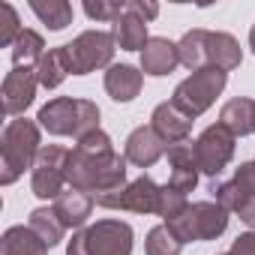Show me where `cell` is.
I'll use <instances>...</instances> for the list:
<instances>
[{
    "mask_svg": "<svg viewBox=\"0 0 255 255\" xmlns=\"http://www.w3.org/2000/svg\"><path fill=\"white\" fill-rule=\"evenodd\" d=\"M129 9H135L144 21H150V18L159 15V6H156V3H141V0H129Z\"/></svg>",
    "mask_w": 255,
    "mask_h": 255,
    "instance_id": "obj_35",
    "label": "cell"
},
{
    "mask_svg": "<svg viewBox=\"0 0 255 255\" xmlns=\"http://www.w3.org/2000/svg\"><path fill=\"white\" fill-rule=\"evenodd\" d=\"M66 255H132V228L120 219H99L72 234Z\"/></svg>",
    "mask_w": 255,
    "mask_h": 255,
    "instance_id": "obj_4",
    "label": "cell"
},
{
    "mask_svg": "<svg viewBox=\"0 0 255 255\" xmlns=\"http://www.w3.org/2000/svg\"><path fill=\"white\" fill-rule=\"evenodd\" d=\"M177 63H180V51L171 39L153 36L141 51V72H147V75H156V78L168 75V72H174Z\"/></svg>",
    "mask_w": 255,
    "mask_h": 255,
    "instance_id": "obj_14",
    "label": "cell"
},
{
    "mask_svg": "<svg viewBox=\"0 0 255 255\" xmlns=\"http://www.w3.org/2000/svg\"><path fill=\"white\" fill-rule=\"evenodd\" d=\"M45 57V42L36 30H21V36L12 45V66L15 69H30V63H39Z\"/></svg>",
    "mask_w": 255,
    "mask_h": 255,
    "instance_id": "obj_23",
    "label": "cell"
},
{
    "mask_svg": "<svg viewBox=\"0 0 255 255\" xmlns=\"http://www.w3.org/2000/svg\"><path fill=\"white\" fill-rule=\"evenodd\" d=\"M66 183L69 189H81L90 195L126 186V156L114 153L111 138L102 129H93L78 138L75 150H69Z\"/></svg>",
    "mask_w": 255,
    "mask_h": 255,
    "instance_id": "obj_1",
    "label": "cell"
},
{
    "mask_svg": "<svg viewBox=\"0 0 255 255\" xmlns=\"http://www.w3.org/2000/svg\"><path fill=\"white\" fill-rule=\"evenodd\" d=\"M84 12L93 21H117L126 12V3H117V0H96V3H93V0H87Z\"/></svg>",
    "mask_w": 255,
    "mask_h": 255,
    "instance_id": "obj_29",
    "label": "cell"
},
{
    "mask_svg": "<svg viewBox=\"0 0 255 255\" xmlns=\"http://www.w3.org/2000/svg\"><path fill=\"white\" fill-rule=\"evenodd\" d=\"M186 207H189L186 195L177 192V189H171V186L165 183V186H162V195H159V216H162L165 222H171V219H177Z\"/></svg>",
    "mask_w": 255,
    "mask_h": 255,
    "instance_id": "obj_28",
    "label": "cell"
},
{
    "mask_svg": "<svg viewBox=\"0 0 255 255\" xmlns=\"http://www.w3.org/2000/svg\"><path fill=\"white\" fill-rule=\"evenodd\" d=\"M153 123V129H156V135L165 141V144H180V141H189V132H192V117L189 114H183L174 102H162V105H156L153 108V117H150Z\"/></svg>",
    "mask_w": 255,
    "mask_h": 255,
    "instance_id": "obj_12",
    "label": "cell"
},
{
    "mask_svg": "<svg viewBox=\"0 0 255 255\" xmlns=\"http://www.w3.org/2000/svg\"><path fill=\"white\" fill-rule=\"evenodd\" d=\"M243 60L240 45L231 33H207V66L216 69H237Z\"/></svg>",
    "mask_w": 255,
    "mask_h": 255,
    "instance_id": "obj_21",
    "label": "cell"
},
{
    "mask_svg": "<svg viewBox=\"0 0 255 255\" xmlns=\"http://www.w3.org/2000/svg\"><path fill=\"white\" fill-rule=\"evenodd\" d=\"M168 225L174 228V234L183 243H192V240H216L228 228V210L219 207L216 201H195L177 219H171Z\"/></svg>",
    "mask_w": 255,
    "mask_h": 255,
    "instance_id": "obj_6",
    "label": "cell"
},
{
    "mask_svg": "<svg viewBox=\"0 0 255 255\" xmlns=\"http://www.w3.org/2000/svg\"><path fill=\"white\" fill-rule=\"evenodd\" d=\"M36 87H39L36 69H15V66H12V72H6L3 87H0V96H3V114H6V117L24 114V111L33 105Z\"/></svg>",
    "mask_w": 255,
    "mask_h": 255,
    "instance_id": "obj_11",
    "label": "cell"
},
{
    "mask_svg": "<svg viewBox=\"0 0 255 255\" xmlns=\"http://www.w3.org/2000/svg\"><path fill=\"white\" fill-rule=\"evenodd\" d=\"M183 249V240L174 234V228L168 222L156 225L147 231V240H144V252L147 255H180Z\"/></svg>",
    "mask_w": 255,
    "mask_h": 255,
    "instance_id": "obj_26",
    "label": "cell"
},
{
    "mask_svg": "<svg viewBox=\"0 0 255 255\" xmlns=\"http://www.w3.org/2000/svg\"><path fill=\"white\" fill-rule=\"evenodd\" d=\"M219 255H231V252H219Z\"/></svg>",
    "mask_w": 255,
    "mask_h": 255,
    "instance_id": "obj_38",
    "label": "cell"
},
{
    "mask_svg": "<svg viewBox=\"0 0 255 255\" xmlns=\"http://www.w3.org/2000/svg\"><path fill=\"white\" fill-rule=\"evenodd\" d=\"M249 48L255 51V24H252V30H249Z\"/></svg>",
    "mask_w": 255,
    "mask_h": 255,
    "instance_id": "obj_37",
    "label": "cell"
},
{
    "mask_svg": "<svg viewBox=\"0 0 255 255\" xmlns=\"http://www.w3.org/2000/svg\"><path fill=\"white\" fill-rule=\"evenodd\" d=\"M39 126L51 135H87L99 129V108L90 99H72V96H57L48 105L39 108Z\"/></svg>",
    "mask_w": 255,
    "mask_h": 255,
    "instance_id": "obj_3",
    "label": "cell"
},
{
    "mask_svg": "<svg viewBox=\"0 0 255 255\" xmlns=\"http://www.w3.org/2000/svg\"><path fill=\"white\" fill-rule=\"evenodd\" d=\"M234 186H237L246 198H255V162H243V165L234 171Z\"/></svg>",
    "mask_w": 255,
    "mask_h": 255,
    "instance_id": "obj_33",
    "label": "cell"
},
{
    "mask_svg": "<svg viewBox=\"0 0 255 255\" xmlns=\"http://www.w3.org/2000/svg\"><path fill=\"white\" fill-rule=\"evenodd\" d=\"M141 72L129 63H114L105 72V90L114 102H132L141 93Z\"/></svg>",
    "mask_w": 255,
    "mask_h": 255,
    "instance_id": "obj_16",
    "label": "cell"
},
{
    "mask_svg": "<svg viewBox=\"0 0 255 255\" xmlns=\"http://www.w3.org/2000/svg\"><path fill=\"white\" fill-rule=\"evenodd\" d=\"M168 147H165V141L156 135V129L153 126H138V129L126 138V162H132V165H138V168H150V165H156L159 159H162V153H165Z\"/></svg>",
    "mask_w": 255,
    "mask_h": 255,
    "instance_id": "obj_13",
    "label": "cell"
},
{
    "mask_svg": "<svg viewBox=\"0 0 255 255\" xmlns=\"http://www.w3.org/2000/svg\"><path fill=\"white\" fill-rule=\"evenodd\" d=\"M168 162H171V168H177V165H198V159H195V144L192 141H180V144H168Z\"/></svg>",
    "mask_w": 255,
    "mask_h": 255,
    "instance_id": "obj_32",
    "label": "cell"
},
{
    "mask_svg": "<svg viewBox=\"0 0 255 255\" xmlns=\"http://www.w3.org/2000/svg\"><path fill=\"white\" fill-rule=\"evenodd\" d=\"M198 165H177V168H171V177H168V186L171 189H177V192H192L195 186H198Z\"/></svg>",
    "mask_w": 255,
    "mask_h": 255,
    "instance_id": "obj_31",
    "label": "cell"
},
{
    "mask_svg": "<svg viewBox=\"0 0 255 255\" xmlns=\"http://www.w3.org/2000/svg\"><path fill=\"white\" fill-rule=\"evenodd\" d=\"M72 72V63H69V51L66 45H57L51 51H45V57L36 63V78L45 90H54L63 84V78Z\"/></svg>",
    "mask_w": 255,
    "mask_h": 255,
    "instance_id": "obj_19",
    "label": "cell"
},
{
    "mask_svg": "<svg viewBox=\"0 0 255 255\" xmlns=\"http://www.w3.org/2000/svg\"><path fill=\"white\" fill-rule=\"evenodd\" d=\"M195 144V159H198V171L207 177H219L225 171V165L234 156V135L225 129L222 123H213L192 141Z\"/></svg>",
    "mask_w": 255,
    "mask_h": 255,
    "instance_id": "obj_10",
    "label": "cell"
},
{
    "mask_svg": "<svg viewBox=\"0 0 255 255\" xmlns=\"http://www.w3.org/2000/svg\"><path fill=\"white\" fill-rule=\"evenodd\" d=\"M18 36H21L18 12L12 9V3H0V45H3V48H12Z\"/></svg>",
    "mask_w": 255,
    "mask_h": 255,
    "instance_id": "obj_27",
    "label": "cell"
},
{
    "mask_svg": "<svg viewBox=\"0 0 255 255\" xmlns=\"http://www.w3.org/2000/svg\"><path fill=\"white\" fill-rule=\"evenodd\" d=\"M39 150V126L27 117L12 120L0 138V183L9 186L24 174V168H33Z\"/></svg>",
    "mask_w": 255,
    "mask_h": 255,
    "instance_id": "obj_2",
    "label": "cell"
},
{
    "mask_svg": "<svg viewBox=\"0 0 255 255\" xmlns=\"http://www.w3.org/2000/svg\"><path fill=\"white\" fill-rule=\"evenodd\" d=\"M0 249L3 255H48V246L42 243V237L27 225H12L6 228L3 240H0Z\"/></svg>",
    "mask_w": 255,
    "mask_h": 255,
    "instance_id": "obj_20",
    "label": "cell"
},
{
    "mask_svg": "<svg viewBox=\"0 0 255 255\" xmlns=\"http://www.w3.org/2000/svg\"><path fill=\"white\" fill-rule=\"evenodd\" d=\"M66 159H69V150L60 147V144H48L39 150L36 156V165H33V174H30V189L36 198H60L66 189Z\"/></svg>",
    "mask_w": 255,
    "mask_h": 255,
    "instance_id": "obj_9",
    "label": "cell"
},
{
    "mask_svg": "<svg viewBox=\"0 0 255 255\" xmlns=\"http://www.w3.org/2000/svg\"><path fill=\"white\" fill-rule=\"evenodd\" d=\"M210 192H213V198H216V204L219 207H225V210H240L243 207V201H246V195L234 186V180H225V183H213L210 186Z\"/></svg>",
    "mask_w": 255,
    "mask_h": 255,
    "instance_id": "obj_30",
    "label": "cell"
},
{
    "mask_svg": "<svg viewBox=\"0 0 255 255\" xmlns=\"http://www.w3.org/2000/svg\"><path fill=\"white\" fill-rule=\"evenodd\" d=\"M237 213H240V222H246V225L255 231V198H246L243 207H240Z\"/></svg>",
    "mask_w": 255,
    "mask_h": 255,
    "instance_id": "obj_36",
    "label": "cell"
},
{
    "mask_svg": "<svg viewBox=\"0 0 255 255\" xmlns=\"http://www.w3.org/2000/svg\"><path fill=\"white\" fill-rule=\"evenodd\" d=\"M231 255H255V231H246L234 240Z\"/></svg>",
    "mask_w": 255,
    "mask_h": 255,
    "instance_id": "obj_34",
    "label": "cell"
},
{
    "mask_svg": "<svg viewBox=\"0 0 255 255\" xmlns=\"http://www.w3.org/2000/svg\"><path fill=\"white\" fill-rule=\"evenodd\" d=\"M225 84H228V72H225V69L204 66V69L192 72L186 81L177 84L171 102H174L183 114H189V117L195 120L198 114H204V111L216 102V96L225 90Z\"/></svg>",
    "mask_w": 255,
    "mask_h": 255,
    "instance_id": "obj_5",
    "label": "cell"
},
{
    "mask_svg": "<svg viewBox=\"0 0 255 255\" xmlns=\"http://www.w3.org/2000/svg\"><path fill=\"white\" fill-rule=\"evenodd\" d=\"M114 36L102 33V30H84L81 36H75L66 51H69V63H72V75H87L96 72L102 66H111L114 57Z\"/></svg>",
    "mask_w": 255,
    "mask_h": 255,
    "instance_id": "obj_8",
    "label": "cell"
},
{
    "mask_svg": "<svg viewBox=\"0 0 255 255\" xmlns=\"http://www.w3.org/2000/svg\"><path fill=\"white\" fill-rule=\"evenodd\" d=\"M159 195H162V186H156L147 174H141L126 186L93 195V201L99 207H108V210H132V213L147 216V213H159Z\"/></svg>",
    "mask_w": 255,
    "mask_h": 255,
    "instance_id": "obj_7",
    "label": "cell"
},
{
    "mask_svg": "<svg viewBox=\"0 0 255 255\" xmlns=\"http://www.w3.org/2000/svg\"><path fill=\"white\" fill-rule=\"evenodd\" d=\"M30 9H33V15H36L48 30H63L66 24H72V6L66 3V0H48V3L33 0Z\"/></svg>",
    "mask_w": 255,
    "mask_h": 255,
    "instance_id": "obj_25",
    "label": "cell"
},
{
    "mask_svg": "<svg viewBox=\"0 0 255 255\" xmlns=\"http://www.w3.org/2000/svg\"><path fill=\"white\" fill-rule=\"evenodd\" d=\"M207 33L210 30H189L180 42H177V51H180V63L192 72L204 69L207 66Z\"/></svg>",
    "mask_w": 255,
    "mask_h": 255,
    "instance_id": "obj_22",
    "label": "cell"
},
{
    "mask_svg": "<svg viewBox=\"0 0 255 255\" xmlns=\"http://www.w3.org/2000/svg\"><path fill=\"white\" fill-rule=\"evenodd\" d=\"M39 237H42V243L51 249V246H57L60 240H63V231H66V225L60 222V216L54 213V207H36L33 213H30V222H27Z\"/></svg>",
    "mask_w": 255,
    "mask_h": 255,
    "instance_id": "obj_24",
    "label": "cell"
},
{
    "mask_svg": "<svg viewBox=\"0 0 255 255\" xmlns=\"http://www.w3.org/2000/svg\"><path fill=\"white\" fill-rule=\"evenodd\" d=\"M219 123L234 138H243V135L255 132V99L237 96V99L225 102L222 111H219Z\"/></svg>",
    "mask_w": 255,
    "mask_h": 255,
    "instance_id": "obj_18",
    "label": "cell"
},
{
    "mask_svg": "<svg viewBox=\"0 0 255 255\" xmlns=\"http://www.w3.org/2000/svg\"><path fill=\"white\" fill-rule=\"evenodd\" d=\"M93 195L90 192H81V189H66L57 201H54V213L60 216V222L66 228H81L90 213H93Z\"/></svg>",
    "mask_w": 255,
    "mask_h": 255,
    "instance_id": "obj_17",
    "label": "cell"
},
{
    "mask_svg": "<svg viewBox=\"0 0 255 255\" xmlns=\"http://www.w3.org/2000/svg\"><path fill=\"white\" fill-rule=\"evenodd\" d=\"M111 36H114V42H117L123 51H144V45L150 42V36H147V21H144L135 9H129V3H126V12L114 21Z\"/></svg>",
    "mask_w": 255,
    "mask_h": 255,
    "instance_id": "obj_15",
    "label": "cell"
}]
</instances>
